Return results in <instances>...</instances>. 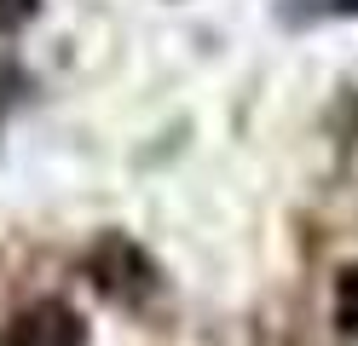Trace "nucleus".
<instances>
[{
	"label": "nucleus",
	"mask_w": 358,
	"mask_h": 346,
	"mask_svg": "<svg viewBox=\"0 0 358 346\" xmlns=\"http://www.w3.org/2000/svg\"><path fill=\"white\" fill-rule=\"evenodd\" d=\"M0 346H81V317L70 306H58V300H41V306L12 317Z\"/></svg>",
	"instance_id": "nucleus-1"
},
{
	"label": "nucleus",
	"mask_w": 358,
	"mask_h": 346,
	"mask_svg": "<svg viewBox=\"0 0 358 346\" xmlns=\"http://www.w3.org/2000/svg\"><path fill=\"white\" fill-rule=\"evenodd\" d=\"M335 317H341V329L358 335V266L341 271V289H335Z\"/></svg>",
	"instance_id": "nucleus-2"
},
{
	"label": "nucleus",
	"mask_w": 358,
	"mask_h": 346,
	"mask_svg": "<svg viewBox=\"0 0 358 346\" xmlns=\"http://www.w3.org/2000/svg\"><path fill=\"white\" fill-rule=\"evenodd\" d=\"M35 12V0H0V35H12V29H24Z\"/></svg>",
	"instance_id": "nucleus-3"
},
{
	"label": "nucleus",
	"mask_w": 358,
	"mask_h": 346,
	"mask_svg": "<svg viewBox=\"0 0 358 346\" xmlns=\"http://www.w3.org/2000/svg\"><path fill=\"white\" fill-rule=\"evenodd\" d=\"M341 6H358V0H341Z\"/></svg>",
	"instance_id": "nucleus-4"
}]
</instances>
